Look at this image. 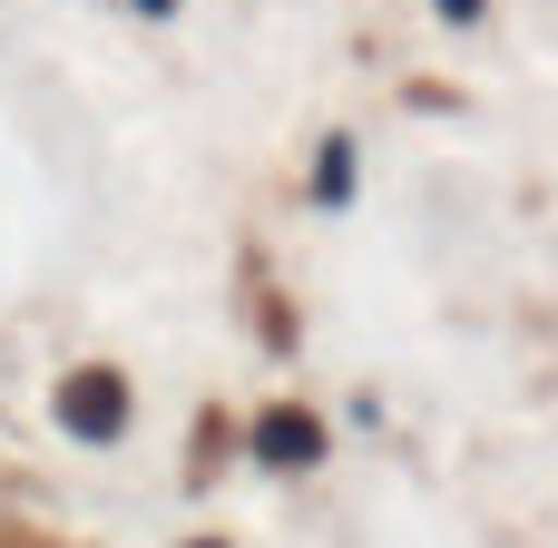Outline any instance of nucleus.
<instances>
[{"instance_id": "f257e3e1", "label": "nucleus", "mask_w": 558, "mask_h": 548, "mask_svg": "<svg viewBox=\"0 0 558 548\" xmlns=\"http://www.w3.org/2000/svg\"><path fill=\"white\" fill-rule=\"evenodd\" d=\"M69 422H78V431H118V382H108V373H78V382H69Z\"/></svg>"}, {"instance_id": "f03ea898", "label": "nucleus", "mask_w": 558, "mask_h": 548, "mask_svg": "<svg viewBox=\"0 0 558 548\" xmlns=\"http://www.w3.org/2000/svg\"><path fill=\"white\" fill-rule=\"evenodd\" d=\"M343 186H353V147L333 137V147H324V196H343Z\"/></svg>"}, {"instance_id": "7ed1b4c3", "label": "nucleus", "mask_w": 558, "mask_h": 548, "mask_svg": "<svg viewBox=\"0 0 558 548\" xmlns=\"http://www.w3.org/2000/svg\"><path fill=\"white\" fill-rule=\"evenodd\" d=\"M441 20H481V0H441Z\"/></svg>"}, {"instance_id": "20e7f679", "label": "nucleus", "mask_w": 558, "mask_h": 548, "mask_svg": "<svg viewBox=\"0 0 558 548\" xmlns=\"http://www.w3.org/2000/svg\"><path fill=\"white\" fill-rule=\"evenodd\" d=\"M0 548H49V539H29V529H0Z\"/></svg>"}, {"instance_id": "39448f33", "label": "nucleus", "mask_w": 558, "mask_h": 548, "mask_svg": "<svg viewBox=\"0 0 558 548\" xmlns=\"http://www.w3.org/2000/svg\"><path fill=\"white\" fill-rule=\"evenodd\" d=\"M137 10H147V20H167V10H177V0H137Z\"/></svg>"}]
</instances>
